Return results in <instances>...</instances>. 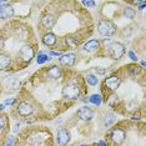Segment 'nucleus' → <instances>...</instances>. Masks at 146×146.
<instances>
[{
	"instance_id": "f3484780",
	"label": "nucleus",
	"mask_w": 146,
	"mask_h": 146,
	"mask_svg": "<svg viewBox=\"0 0 146 146\" xmlns=\"http://www.w3.org/2000/svg\"><path fill=\"white\" fill-rule=\"evenodd\" d=\"M6 88H10V90L9 91H18L19 88H20V81L18 80V79H14L11 78L10 80H9V82H6Z\"/></svg>"
},
{
	"instance_id": "39448f33",
	"label": "nucleus",
	"mask_w": 146,
	"mask_h": 146,
	"mask_svg": "<svg viewBox=\"0 0 146 146\" xmlns=\"http://www.w3.org/2000/svg\"><path fill=\"white\" fill-rule=\"evenodd\" d=\"M106 146H136L146 145L145 120L122 119L108 127L104 135Z\"/></svg>"
},
{
	"instance_id": "a211bd4d",
	"label": "nucleus",
	"mask_w": 146,
	"mask_h": 146,
	"mask_svg": "<svg viewBox=\"0 0 146 146\" xmlns=\"http://www.w3.org/2000/svg\"><path fill=\"white\" fill-rule=\"evenodd\" d=\"M85 80L88 82V85H90V86H96L99 84L98 76L94 75V74H90V72H88V74L85 75Z\"/></svg>"
},
{
	"instance_id": "412c9836",
	"label": "nucleus",
	"mask_w": 146,
	"mask_h": 146,
	"mask_svg": "<svg viewBox=\"0 0 146 146\" xmlns=\"http://www.w3.org/2000/svg\"><path fill=\"white\" fill-rule=\"evenodd\" d=\"M81 4L85 6V8H96V3L95 0H82Z\"/></svg>"
},
{
	"instance_id": "ddd939ff",
	"label": "nucleus",
	"mask_w": 146,
	"mask_h": 146,
	"mask_svg": "<svg viewBox=\"0 0 146 146\" xmlns=\"http://www.w3.org/2000/svg\"><path fill=\"white\" fill-rule=\"evenodd\" d=\"M58 62L61 66H65V68H75L76 54H74V52H65V54H61Z\"/></svg>"
},
{
	"instance_id": "6ab92c4d",
	"label": "nucleus",
	"mask_w": 146,
	"mask_h": 146,
	"mask_svg": "<svg viewBox=\"0 0 146 146\" xmlns=\"http://www.w3.org/2000/svg\"><path fill=\"white\" fill-rule=\"evenodd\" d=\"M89 102H91L92 105L95 106H100L102 104V99H101V95H98V94H94L89 98Z\"/></svg>"
},
{
	"instance_id": "f8f14e48",
	"label": "nucleus",
	"mask_w": 146,
	"mask_h": 146,
	"mask_svg": "<svg viewBox=\"0 0 146 146\" xmlns=\"http://www.w3.org/2000/svg\"><path fill=\"white\" fill-rule=\"evenodd\" d=\"M71 140V135H70V131H69L68 126H62L56 132V141L55 144L60 145V146H65L68 145Z\"/></svg>"
},
{
	"instance_id": "9d476101",
	"label": "nucleus",
	"mask_w": 146,
	"mask_h": 146,
	"mask_svg": "<svg viewBox=\"0 0 146 146\" xmlns=\"http://www.w3.org/2000/svg\"><path fill=\"white\" fill-rule=\"evenodd\" d=\"M9 132H10V116L8 112L0 111V146L5 145Z\"/></svg>"
},
{
	"instance_id": "aec40b11",
	"label": "nucleus",
	"mask_w": 146,
	"mask_h": 146,
	"mask_svg": "<svg viewBox=\"0 0 146 146\" xmlns=\"http://www.w3.org/2000/svg\"><path fill=\"white\" fill-rule=\"evenodd\" d=\"M122 3H125L126 5H130V6H137L141 3H145L146 0H121Z\"/></svg>"
},
{
	"instance_id": "6e6552de",
	"label": "nucleus",
	"mask_w": 146,
	"mask_h": 146,
	"mask_svg": "<svg viewBox=\"0 0 146 146\" xmlns=\"http://www.w3.org/2000/svg\"><path fill=\"white\" fill-rule=\"evenodd\" d=\"M121 10H122V6L117 1L109 0V1L104 3L100 6V9H99V18L114 20V19L119 18V16H122Z\"/></svg>"
},
{
	"instance_id": "f03ea898",
	"label": "nucleus",
	"mask_w": 146,
	"mask_h": 146,
	"mask_svg": "<svg viewBox=\"0 0 146 146\" xmlns=\"http://www.w3.org/2000/svg\"><path fill=\"white\" fill-rule=\"evenodd\" d=\"M95 24L92 14L78 0H49L41 8L35 30L45 48L62 54L88 41Z\"/></svg>"
},
{
	"instance_id": "1a4fd4ad",
	"label": "nucleus",
	"mask_w": 146,
	"mask_h": 146,
	"mask_svg": "<svg viewBox=\"0 0 146 146\" xmlns=\"http://www.w3.org/2000/svg\"><path fill=\"white\" fill-rule=\"evenodd\" d=\"M95 29H98V33L100 35L106 36V38H111L117 33V26L114 20L104 18H99L98 24H95Z\"/></svg>"
},
{
	"instance_id": "7ed1b4c3",
	"label": "nucleus",
	"mask_w": 146,
	"mask_h": 146,
	"mask_svg": "<svg viewBox=\"0 0 146 146\" xmlns=\"http://www.w3.org/2000/svg\"><path fill=\"white\" fill-rule=\"evenodd\" d=\"M102 102L115 114L131 119L146 117V69L130 62L111 71L100 82Z\"/></svg>"
},
{
	"instance_id": "423d86ee",
	"label": "nucleus",
	"mask_w": 146,
	"mask_h": 146,
	"mask_svg": "<svg viewBox=\"0 0 146 146\" xmlns=\"http://www.w3.org/2000/svg\"><path fill=\"white\" fill-rule=\"evenodd\" d=\"M16 146H52L55 145L52 131L44 125H26L15 136Z\"/></svg>"
},
{
	"instance_id": "5701e85b",
	"label": "nucleus",
	"mask_w": 146,
	"mask_h": 146,
	"mask_svg": "<svg viewBox=\"0 0 146 146\" xmlns=\"http://www.w3.org/2000/svg\"><path fill=\"white\" fill-rule=\"evenodd\" d=\"M127 55L130 56V59H131L132 61L139 62V58H137V55H136V54H135V52L132 51V50H129V51H127Z\"/></svg>"
},
{
	"instance_id": "2eb2a0df",
	"label": "nucleus",
	"mask_w": 146,
	"mask_h": 146,
	"mask_svg": "<svg viewBox=\"0 0 146 146\" xmlns=\"http://www.w3.org/2000/svg\"><path fill=\"white\" fill-rule=\"evenodd\" d=\"M121 14H122V18H126V19L132 20V19H135V16H136V10L134 9V6L125 5V6H122Z\"/></svg>"
},
{
	"instance_id": "bb28decb",
	"label": "nucleus",
	"mask_w": 146,
	"mask_h": 146,
	"mask_svg": "<svg viewBox=\"0 0 146 146\" xmlns=\"http://www.w3.org/2000/svg\"><path fill=\"white\" fill-rule=\"evenodd\" d=\"M9 0H0V3H8Z\"/></svg>"
},
{
	"instance_id": "20e7f679",
	"label": "nucleus",
	"mask_w": 146,
	"mask_h": 146,
	"mask_svg": "<svg viewBox=\"0 0 146 146\" xmlns=\"http://www.w3.org/2000/svg\"><path fill=\"white\" fill-rule=\"evenodd\" d=\"M38 51L36 30L25 19L11 18L0 28V71L15 74L25 70Z\"/></svg>"
},
{
	"instance_id": "4468645a",
	"label": "nucleus",
	"mask_w": 146,
	"mask_h": 146,
	"mask_svg": "<svg viewBox=\"0 0 146 146\" xmlns=\"http://www.w3.org/2000/svg\"><path fill=\"white\" fill-rule=\"evenodd\" d=\"M100 46H101L100 40H98V39H91V40H88L82 44V49H84V51H86L88 54H95V52L100 49Z\"/></svg>"
},
{
	"instance_id": "0eeeda50",
	"label": "nucleus",
	"mask_w": 146,
	"mask_h": 146,
	"mask_svg": "<svg viewBox=\"0 0 146 146\" xmlns=\"http://www.w3.org/2000/svg\"><path fill=\"white\" fill-rule=\"evenodd\" d=\"M125 54H126L125 45H122L119 41H110L108 45L101 44L100 49L94 55L95 58H100V59L109 58V59H112V60H120Z\"/></svg>"
},
{
	"instance_id": "dca6fc26",
	"label": "nucleus",
	"mask_w": 146,
	"mask_h": 146,
	"mask_svg": "<svg viewBox=\"0 0 146 146\" xmlns=\"http://www.w3.org/2000/svg\"><path fill=\"white\" fill-rule=\"evenodd\" d=\"M35 58H36V62H38L39 65H42V64H46V62L51 61V56L45 54V52H42V51H38Z\"/></svg>"
},
{
	"instance_id": "b1692460",
	"label": "nucleus",
	"mask_w": 146,
	"mask_h": 146,
	"mask_svg": "<svg viewBox=\"0 0 146 146\" xmlns=\"http://www.w3.org/2000/svg\"><path fill=\"white\" fill-rule=\"evenodd\" d=\"M14 102H15V98H8L4 101V104H5V106H9V108H10V106L14 104Z\"/></svg>"
},
{
	"instance_id": "9b49d317",
	"label": "nucleus",
	"mask_w": 146,
	"mask_h": 146,
	"mask_svg": "<svg viewBox=\"0 0 146 146\" xmlns=\"http://www.w3.org/2000/svg\"><path fill=\"white\" fill-rule=\"evenodd\" d=\"M96 110H94L90 106H81L80 109H78L76 112L74 114V117H76L79 121L81 122H91L95 117Z\"/></svg>"
},
{
	"instance_id": "4be33fe9",
	"label": "nucleus",
	"mask_w": 146,
	"mask_h": 146,
	"mask_svg": "<svg viewBox=\"0 0 146 146\" xmlns=\"http://www.w3.org/2000/svg\"><path fill=\"white\" fill-rule=\"evenodd\" d=\"M92 71L95 72V74L98 75H105L106 74V70L104 68H99V66H95V68H92Z\"/></svg>"
},
{
	"instance_id": "f257e3e1",
	"label": "nucleus",
	"mask_w": 146,
	"mask_h": 146,
	"mask_svg": "<svg viewBox=\"0 0 146 146\" xmlns=\"http://www.w3.org/2000/svg\"><path fill=\"white\" fill-rule=\"evenodd\" d=\"M89 94L85 75L59 62L42 64L24 81L9 116L26 125L51 121Z\"/></svg>"
},
{
	"instance_id": "393cba45",
	"label": "nucleus",
	"mask_w": 146,
	"mask_h": 146,
	"mask_svg": "<svg viewBox=\"0 0 146 146\" xmlns=\"http://www.w3.org/2000/svg\"><path fill=\"white\" fill-rule=\"evenodd\" d=\"M5 109V104H0V111H4Z\"/></svg>"
},
{
	"instance_id": "a878e982",
	"label": "nucleus",
	"mask_w": 146,
	"mask_h": 146,
	"mask_svg": "<svg viewBox=\"0 0 146 146\" xmlns=\"http://www.w3.org/2000/svg\"><path fill=\"white\" fill-rule=\"evenodd\" d=\"M1 91H3V86H1V82H0V95H1Z\"/></svg>"
}]
</instances>
